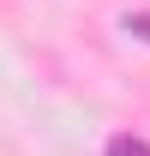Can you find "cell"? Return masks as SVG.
Segmentation results:
<instances>
[{
    "label": "cell",
    "instance_id": "obj_1",
    "mask_svg": "<svg viewBox=\"0 0 150 156\" xmlns=\"http://www.w3.org/2000/svg\"><path fill=\"white\" fill-rule=\"evenodd\" d=\"M108 156H150V144L132 138V132H120V138H108Z\"/></svg>",
    "mask_w": 150,
    "mask_h": 156
},
{
    "label": "cell",
    "instance_id": "obj_2",
    "mask_svg": "<svg viewBox=\"0 0 150 156\" xmlns=\"http://www.w3.org/2000/svg\"><path fill=\"white\" fill-rule=\"evenodd\" d=\"M126 30H132V36H144V42H150V18H144V12H138V18H126Z\"/></svg>",
    "mask_w": 150,
    "mask_h": 156
}]
</instances>
